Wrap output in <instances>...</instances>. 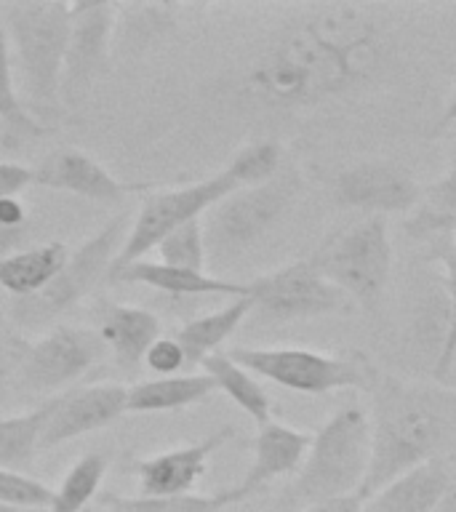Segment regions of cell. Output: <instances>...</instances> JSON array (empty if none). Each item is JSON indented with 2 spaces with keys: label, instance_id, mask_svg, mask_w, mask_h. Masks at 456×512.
<instances>
[{
  "label": "cell",
  "instance_id": "obj_1",
  "mask_svg": "<svg viewBox=\"0 0 456 512\" xmlns=\"http://www.w3.org/2000/svg\"><path fill=\"white\" fill-rule=\"evenodd\" d=\"M400 51V24L387 3H315L280 27L248 83L264 102L323 107L382 80Z\"/></svg>",
  "mask_w": 456,
  "mask_h": 512
},
{
  "label": "cell",
  "instance_id": "obj_2",
  "mask_svg": "<svg viewBox=\"0 0 456 512\" xmlns=\"http://www.w3.org/2000/svg\"><path fill=\"white\" fill-rule=\"evenodd\" d=\"M371 395V462L360 488L363 499L403 472L440 459L456 438V390L382 374Z\"/></svg>",
  "mask_w": 456,
  "mask_h": 512
},
{
  "label": "cell",
  "instance_id": "obj_3",
  "mask_svg": "<svg viewBox=\"0 0 456 512\" xmlns=\"http://www.w3.org/2000/svg\"><path fill=\"white\" fill-rule=\"evenodd\" d=\"M371 462V422L360 406L336 411L315 435L296 480L286 488L288 507H312L360 494Z\"/></svg>",
  "mask_w": 456,
  "mask_h": 512
},
{
  "label": "cell",
  "instance_id": "obj_4",
  "mask_svg": "<svg viewBox=\"0 0 456 512\" xmlns=\"http://www.w3.org/2000/svg\"><path fill=\"white\" fill-rule=\"evenodd\" d=\"M11 56L19 62L30 110L54 115L62 104V70L70 40L72 3L38 0L3 8Z\"/></svg>",
  "mask_w": 456,
  "mask_h": 512
},
{
  "label": "cell",
  "instance_id": "obj_5",
  "mask_svg": "<svg viewBox=\"0 0 456 512\" xmlns=\"http://www.w3.org/2000/svg\"><path fill=\"white\" fill-rule=\"evenodd\" d=\"M227 355L259 379L304 395L336 390L371 392L382 376L374 363L358 352L326 355L302 347H232Z\"/></svg>",
  "mask_w": 456,
  "mask_h": 512
},
{
  "label": "cell",
  "instance_id": "obj_6",
  "mask_svg": "<svg viewBox=\"0 0 456 512\" xmlns=\"http://www.w3.org/2000/svg\"><path fill=\"white\" fill-rule=\"evenodd\" d=\"M320 275L350 302L374 307L390 283L395 248L384 216H366L334 232L310 256Z\"/></svg>",
  "mask_w": 456,
  "mask_h": 512
},
{
  "label": "cell",
  "instance_id": "obj_7",
  "mask_svg": "<svg viewBox=\"0 0 456 512\" xmlns=\"http://www.w3.org/2000/svg\"><path fill=\"white\" fill-rule=\"evenodd\" d=\"M299 190V176L294 171H280L270 182L243 187L216 203L203 224L206 254L211 256V262H227L254 246L256 240H262L291 211Z\"/></svg>",
  "mask_w": 456,
  "mask_h": 512
},
{
  "label": "cell",
  "instance_id": "obj_8",
  "mask_svg": "<svg viewBox=\"0 0 456 512\" xmlns=\"http://www.w3.org/2000/svg\"><path fill=\"white\" fill-rule=\"evenodd\" d=\"M128 214L115 216L94 238L86 240L78 251H70V259L54 280L38 294L24 296L14 302V320L24 328H43L54 323L59 315L86 299L102 278H110L112 262L128 238Z\"/></svg>",
  "mask_w": 456,
  "mask_h": 512
},
{
  "label": "cell",
  "instance_id": "obj_9",
  "mask_svg": "<svg viewBox=\"0 0 456 512\" xmlns=\"http://www.w3.org/2000/svg\"><path fill=\"white\" fill-rule=\"evenodd\" d=\"M238 190H243L238 174L230 166H224L219 174L208 176L203 182L147 195L139 214L131 222L126 243L112 262V270L139 262L142 256L150 254L152 248H158V243L166 238L168 232H174L176 227L187 222H195V219H203L206 211H211L216 203H222L227 195Z\"/></svg>",
  "mask_w": 456,
  "mask_h": 512
},
{
  "label": "cell",
  "instance_id": "obj_10",
  "mask_svg": "<svg viewBox=\"0 0 456 512\" xmlns=\"http://www.w3.org/2000/svg\"><path fill=\"white\" fill-rule=\"evenodd\" d=\"M254 312L264 323H304L350 310V299L331 286L310 259H299L248 283Z\"/></svg>",
  "mask_w": 456,
  "mask_h": 512
},
{
  "label": "cell",
  "instance_id": "obj_11",
  "mask_svg": "<svg viewBox=\"0 0 456 512\" xmlns=\"http://www.w3.org/2000/svg\"><path fill=\"white\" fill-rule=\"evenodd\" d=\"M104 355L107 347L94 328L56 326L27 347L16 384L27 392L59 390L86 376Z\"/></svg>",
  "mask_w": 456,
  "mask_h": 512
},
{
  "label": "cell",
  "instance_id": "obj_12",
  "mask_svg": "<svg viewBox=\"0 0 456 512\" xmlns=\"http://www.w3.org/2000/svg\"><path fill=\"white\" fill-rule=\"evenodd\" d=\"M334 198L344 208L387 219L390 214H411L424 198V190L398 163L366 160L336 174Z\"/></svg>",
  "mask_w": 456,
  "mask_h": 512
},
{
  "label": "cell",
  "instance_id": "obj_13",
  "mask_svg": "<svg viewBox=\"0 0 456 512\" xmlns=\"http://www.w3.org/2000/svg\"><path fill=\"white\" fill-rule=\"evenodd\" d=\"M115 22L112 3H72L70 40L64 54L62 70V102L78 107L107 67V43Z\"/></svg>",
  "mask_w": 456,
  "mask_h": 512
},
{
  "label": "cell",
  "instance_id": "obj_14",
  "mask_svg": "<svg viewBox=\"0 0 456 512\" xmlns=\"http://www.w3.org/2000/svg\"><path fill=\"white\" fill-rule=\"evenodd\" d=\"M128 387L123 384H96L83 390H70L56 398L54 414L48 416L40 451L62 446L88 432H96L126 414Z\"/></svg>",
  "mask_w": 456,
  "mask_h": 512
},
{
  "label": "cell",
  "instance_id": "obj_15",
  "mask_svg": "<svg viewBox=\"0 0 456 512\" xmlns=\"http://www.w3.org/2000/svg\"><path fill=\"white\" fill-rule=\"evenodd\" d=\"M235 435V427L224 424L208 438L192 446L174 448L166 454L142 459L134 464V472L139 475V488L144 496H179L192 494V488L203 475H206L208 456L216 454L227 440Z\"/></svg>",
  "mask_w": 456,
  "mask_h": 512
},
{
  "label": "cell",
  "instance_id": "obj_16",
  "mask_svg": "<svg viewBox=\"0 0 456 512\" xmlns=\"http://www.w3.org/2000/svg\"><path fill=\"white\" fill-rule=\"evenodd\" d=\"M32 184H43L48 190L72 192L80 198L99 200V203H118L134 192V184H123L120 179L104 171L94 158H88L86 152L62 147L40 160L32 168Z\"/></svg>",
  "mask_w": 456,
  "mask_h": 512
},
{
  "label": "cell",
  "instance_id": "obj_17",
  "mask_svg": "<svg viewBox=\"0 0 456 512\" xmlns=\"http://www.w3.org/2000/svg\"><path fill=\"white\" fill-rule=\"evenodd\" d=\"M96 334L110 350L115 366L131 371L144 360L147 350L160 339V320L150 310L112 304L107 299L96 304Z\"/></svg>",
  "mask_w": 456,
  "mask_h": 512
},
{
  "label": "cell",
  "instance_id": "obj_18",
  "mask_svg": "<svg viewBox=\"0 0 456 512\" xmlns=\"http://www.w3.org/2000/svg\"><path fill=\"white\" fill-rule=\"evenodd\" d=\"M310 443V432L294 430V427L278 422L262 424L254 440V462L248 467L246 478L235 486L240 496L246 499L275 478L299 472L304 456L310 451Z\"/></svg>",
  "mask_w": 456,
  "mask_h": 512
},
{
  "label": "cell",
  "instance_id": "obj_19",
  "mask_svg": "<svg viewBox=\"0 0 456 512\" xmlns=\"http://www.w3.org/2000/svg\"><path fill=\"white\" fill-rule=\"evenodd\" d=\"M454 488L443 459L419 464L363 499V512H432Z\"/></svg>",
  "mask_w": 456,
  "mask_h": 512
},
{
  "label": "cell",
  "instance_id": "obj_20",
  "mask_svg": "<svg viewBox=\"0 0 456 512\" xmlns=\"http://www.w3.org/2000/svg\"><path fill=\"white\" fill-rule=\"evenodd\" d=\"M112 280L118 283H136V286H150L155 291L171 296H248V283H238V280L216 278L208 272H190L176 270V267H166L160 262H131L120 270L110 272Z\"/></svg>",
  "mask_w": 456,
  "mask_h": 512
},
{
  "label": "cell",
  "instance_id": "obj_21",
  "mask_svg": "<svg viewBox=\"0 0 456 512\" xmlns=\"http://www.w3.org/2000/svg\"><path fill=\"white\" fill-rule=\"evenodd\" d=\"M251 312H254L251 296H238L230 304H224L222 310L208 312V315H200V318H192L190 323H184L176 331L174 339L182 347L187 363H198L200 366L208 355L219 352V347L238 331L240 323Z\"/></svg>",
  "mask_w": 456,
  "mask_h": 512
},
{
  "label": "cell",
  "instance_id": "obj_22",
  "mask_svg": "<svg viewBox=\"0 0 456 512\" xmlns=\"http://www.w3.org/2000/svg\"><path fill=\"white\" fill-rule=\"evenodd\" d=\"M67 259H70V248L64 243H46V246L16 251L0 259V288H6L16 299L38 294L40 288H46L54 280Z\"/></svg>",
  "mask_w": 456,
  "mask_h": 512
},
{
  "label": "cell",
  "instance_id": "obj_23",
  "mask_svg": "<svg viewBox=\"0 0 456 512\" xmlns=\"http://www.w3.org/2000/svg\"><path fill=\"white\" fill-rule=\"evenodd\" d=\"M211 392H216V384L211 376H163V379H150L139 382L128 390L126 414H155V411H176V408L195 406L206 400Z\"/></svg>",
  "mask_w": 456,
  "mask_h": 512
},
{
  "label": "cell",
  "instance_id": "obj_24",
  "mask_svg": "<svg viewBox=\"0 0 456 512\" xmlns=\"http://www.w3.org/2000/svg\"><path fill=\"white\" fill-rule=\"evenodd\" d=\"M203 374L211 376L216 384V390H222L230 400H235V406L240 411H246L259 427L272 422V403L270 395L264 390L262 384L256 382V376L238 366L235 360H230L227 352H214L208 355L203 363Z\"/></svg>",
  "mask_w": 456,
  "mask_h": 512
},
{
  "label": "cell",
  "instance_id": "obj_25",
  "mask_svg": "<svg viewBox=\"0 0 456 512\" xmlns=\"http://www.w3.org/2000/svg\"><path fill=\"white\" fill-rule=\"evenodd\" d=\"M56 398L32 408L27 414L0 419V470L24 472L40 451V435L48 416L54 414Z\"/></svg>",
  "mask_w": 456,
  "mask_h": 512
},
{
  "label": "cell",
  "instance_id": "obj_26",
  "mask_svg": "<svg viewBox=\"0 0 456 512\" xmlns=\"http://www.w3.org/2000/svg\"><path fill=\"white\" fill-rule=\"evenodd\" d=\"M243 502L235 486L216 494H179V496H115L104 494L102 507L107 512H222L230 504Z\"/></svg>",
  "mask_w": 456,
  "mask_h": 512
},
{
  "label": "cell",
  "instance_id": "obj_27",
  "mask_svg": "<svg viewBox=\"0 0 456 512\" xmlns=\"http://www.w3.org/2000/svg\"><path fill=\"white\" fill-rule=\"evenodd\" d=\"M104 475H107V456L99 451L80 456L62 480V486L54 491V502L48 512H83L102 486Z\"/></svg>",
  "mask_w": 456,
  "mask_h": 512
},
{
  "label": "cell",
  "instance_id": "obj_28",
  "mask_svg": "<svg viewBox=\"0 0 456 512\" xmlns=\"http://www.w3.org/2000/svg\"><path fill=\"white\" fill-rule=\"evenodd\" d=\"M160 264L176 267V270L206 272L208 254H206V235H203V219L187 222L168 232L166 238L158 243Z\"/></svg>",
  "mask_w": 456,
  "mask_h": 512
},
{
  "label": "cell",
  "instance_id": "obj_29",
  "mask_svg": "<svg viewBox=\"0 0 456 512\" xmlns=\"http://www.w3.org/2000/svg\"><path fill=\"white\" fill-rule=\"evenodd\" d=\"M0 118L22 134H40V123L24 107L14 86V64H11V46L6 30L0 27Z\"/></svg>",
  "mask_w": 456,
  "mask_h": 512
},
{
  "label": "cell",
  "instance_id": "obj_30",
  "mask_svg": "<svg viewBox=\"0 0 456 512\" xmlns=\"http://www.w3.org/2000/svg\"><path fill=\"white\" fill-rule=\"evenodd\" d=\"M238 174L243 187H256L275 179L283 166V150L278 142H256L248 144L227 163Z\"/></svg>",
  "mask_w": 456,
  "mask_h": 512
},
{
  "label": "cell",
  "instance_id": "obj_31",
  "mask_svg": "<svg viewBox=\"0 0 456 512\" xmlns=\"http://www.w3.org/2000/svg\"><path fill=\"white\" fill-rule=\"evenodd\" d=\"M54 502V491L24 472L0 470V504L11 510H46Z\"/></svg>",
  "mask_w": 456,
  "mask_h": 512
},
{
  "label": "cell",
  "instance_id": "obj_32",
  "mask_svg": "<svg viewBox=\"0 0 456 512\" xmlns=\"http://www.w3.org/2000/svg\"><path fill=\"white\" fill-rule=\"evenodd\" d=\"M440 262L446 270V291H448V320H446V336L438 350V363H435V379L443 382L451 374V366L456 360V235L443 251H440Z\"/></svg>",
  "mask_w": 456,
  "mask_h": 512
},
{
  "label": "cell",
  "instance_id": "obj_33",
  "mask_svg": "<svg viewBox=\"0 0 456 512\" xmlns=\"http://www.w3.org/2000/svg\"><path fill=\"white\" fill-rule=\"evenodd\" d=\"M27 347L30 344H24L16 336L0 334V406L6 403L8 390L19 382V368H22Z\"/></svg>",
  "mask_w": 456,
  "mask_h": 512
},
{
  "label": "cell",
  "instance_id": "obj_34",
  "mask_svg": "<svg viewBox=\"0 0 456 512\" xmlns=\"http://www.w3.org/2000/svg\"><path fill=\"white\" fill-rule=\"evenodd\" d=\"M144 366L155 371L158 379H163V376H174L179 368L187 366V358H184L182 347H179L176 339H158L144 355Z\"/></svg>",
  "mask_w": 456,
  "mask_h": 512
},
{
  "label": "cell",
  "instance_id": "obj_35",
  "mask_svg": "<svg viewBox=\"0 0 456 512\" xmlns=\"http://www.w3.org/2000/svg\"><path fill=\"white\" fill-rule=\"evenodd\" d=\"M424 211L438 216L456 214V168H451L440 182L424 192Z\"/></svg>",
  "mask_w": 456,
  "mask_h": 512
},
{
  "label": "cell",
  "instance_id": "obj_36",
  "mask_svg": "<svg viewBox=\"0 0 456 512\" xmlns=\"http://www.w3.org/2000/svg\"><path fill=\"white\" fill-rule=\"evenodd\" d=\"M406 230L414 238H427V235H456V214L438 216L430 211H416L406 222Z\"/></svg>",
  "mask_w": 456,
  "mask_h": 512
},
{
  "label": "cell",
  "instance_id": "obj_37",
  "mask_svg": "<svg viewBox=\"0 0 456 512\" xmlns=\"http://www.w3.org/2000/svg\"><path fill=\"white\" fill-rule=\"evenodd\" d=\"M27 184H32V168L19 163H0V200L16 198Z\"/></svg>",
  "mask_w": 456,
  "mask_h": 512
},
{
  "label": "cell",
  "instance_id": "obj_38",
  "mask_svg": "<svg viewBox=\"0 0 456 512\" xmlns=\"http://www.w3.org/2000/svg\"><path fill=\"white\" fill-rule=\"evenodd\" d=\"M299 512H363V496H342V499H331V502L312 504V507H304Z\"/></svg>",
  "mask_w": 456,
  "mask_h": 512
},
{
  "label": "cell",
  "instance_id": "obj_39",
  "mask_svg": "<svg viewBox=\"0 0 456 512\" xmlns=\"http://www.w3.org/2000/svg\"><path fill=\"white\" fill-rule=\"evenodd\" d=\"M24 222V206L19 198H3L0 200V227L3 230H14Z\"/></svg>",
  "mask_w": 456,
  "mask_h": 512
},
{
  "label": "cell",
  "instance_id": "obj_40",
  "mask_svg": "<svg viewBox=\"0 0 456 512\" xmlns=\"http://www.w3.org/2000/svg\"><path fill=\"white\" fill-rule=\"evenodd\" d=\"M451 123H456V88H454V94H451V99L446 102V107H443V115L438 118L435 128H438V131H446Z\"/></svg>",
  "mask_w": 456,
  "mask_h": 512
},
{
  "label": "cell",
  "instance_id": "obj_41",
  "mask_svg": "<svg viewBox=\"0 0 456 512\" xmlns=\"http://www.w3.org/2000/svg\"><path fill=\"white\" fill-rule=\"evenodd\" d=\"M432 512H456V486L443 496V502H440Z\"/></svg>",
  "mask_w": 456,
  "mask_h": 512
},
{
  "label": "cell",
  "instance_id": "obj_42",
  "mask_svg": "<svg viewBox=\"0 0 456 512\" xmlns=\"http://www.w3.org/2000/svg\"><path fill=\"white\" fill-rule=\"evenodd\" d=\"M0 512H19V510H11V507H3V504H0Z\"/></svg>",
  "mask_w": 456,
  "mask_h": 512
},
{
  "label": "cell",
  "instance_id": "obj_43",
  "mask_svg": "<svg viewBox=\"0 0 456 512\" xmlns=\"http://www.w3.org/2000/svg\"><path fill=\"white\" fill-rule=\"evenodd\" d=\"M454 168H456V144H454Z\"/></svg>",
  "mask_w": 456,
  "mask_h": 512
}]
</instances>
